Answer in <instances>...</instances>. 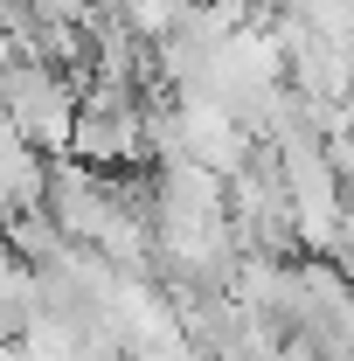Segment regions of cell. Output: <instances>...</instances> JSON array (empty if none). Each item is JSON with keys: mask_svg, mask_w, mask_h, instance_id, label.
Masks as SVG:
<instances>
[{"mask_svg": "<svg viewBox=\"0 0 354 361\" xmlns=\"http://www.w3.org/2000/svg\"><path fill=\"white\" fill-rule=\"evenodd\" d=\"M0 104H7L14 139H28L35 153H49V160H63V153H70V133H77V104H84V90L70 84L63 70H49L42 56H21V49H14V63L0 70Z\"/></svg>", "mask_w": 354, "mask_h": 361, "instance_id": "1", "label": "cell"}, {"mask_svg": "<svg viewBox=\"0 0 354 361\" xmlns=\"http://www.w3.org/2000/svg\"><path fill=\"white\" fill-rule=\"evenodd\" d=\"M42 216L70 243H97L104 236V223L118 216V188H111V174H97V167H84V160H49V188H42Z\"/></svg>", "mask_w": 354, "mask_h": 361, "instance_id": "2", "label": "cell"}, {"mask_svg": "<svg viewBox=\"0 0 354 361\" xmlns=\"http://www.w3.org/2000/svg\"><path fill=\"white\" fill-rule=\"evenodd\" d=\"M42 188H49V153H35L28 139H0V195L28 216V209H42Z\"/></svg>", "mask_w": 354, "mask_h": 361, "instance_id": "3", "label": "cell"}]
</instances>
